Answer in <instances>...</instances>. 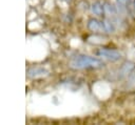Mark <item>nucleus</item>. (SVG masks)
<instances>
[{
    "mask_svg": "<svg viewBox=\"0 0 135 125\" xmlns=\"http://www.w3.org/2000/svg\"><path fill=\"white\" fill-rule=\"evenodd\" d=\"M133 6H134V11H135V0H134V2H133Z\"/></svg>",
    "mask_w": 135,
    "mask_h": 125,
    "instance_id": "nucleus-11",
    "label": "nucleus"
},
{
    "mask_svg": "<svg viewBox=\"0 0 135 125\" xmlns=\"http://www.w3.org/2000/svg\"><path fill=\"white\" fill-rule=\"evenodd\" d=\"M104 65L102 60L90 56H76L71 62L70 66L75 69H83V68H100Z\"/></svg>",
    "mask_w": 135,
    "mask_h": 125,
    "instance_id": "nucleus-1",
    "label": "nucleus"
},
{
    "mask_svg": "<svg viewBox=\"0 0 135 125\" xmlns=\"http://www.w3.org/2000/svg\"><path fill=\"white\" fill-rule=\"evenodd\" d=\"M123 88L126 90H134L135 89V70H133L123 84Z\"/></svg>",
    "mask_w": 135,
    "mask_h": 125,
    "instance_id": "nucleus-5",
    "label": "nucleus"
},
{
    "mask_svg": "<svg viewBox=\"0 0 135 125\" xmlns=\"http://www.w3.org/2000/svg\"><path fill=\"white\" fill-rule=\"evenodd\" d=\"M46 74H47V70L44 69V68H41V67L32 68V69H30L28 72H27L28 77H31V78L38 77V76H43V75H46Z\"/></svg>",
    "mask_w": 135,
    "mask_h": 125,
    "instance_id": "nucleus-7",
    "label": "nucleus"
},
{
    "mask_svg": "<svg viewBox=\"0 0 135 125\" xmlns=\"http://www.w3.org/2000/svg\"><path fill=\"white\" fill-rule=\"evenodd\" d=\"M91 9H92V13L94 15H97V16H102L104 14L103 4H101L99 2H94L91 6Z\"/></svg>",
    "mask_w": 135,
    "mask_h": 125,
    "instance_id": "nucleus-8",
    "label": "nucleus"
},
{
    "mask_svg": "<svg viewBox=\"0 0 135 125\" xmlns=\"http://www.w3.org/2000/svg\"><path fill=\"white\" fill-rule=\"evenodd\" d=\"M88 28L94 33H101V32H104V27H103V24H102V21H99L97 19H90L88 21ZM105 33V32H104Z\"/></svg>",
    "mask_w": 135,
    "mask_h": 125,
    "instance_id": "nucleus-4",
    "label": "nucleus"
},
{
    "mask_svg": "<svg viewBox=\"0 0 135 125\" xmlns=\"http://www.w3.org/2000/svg\"><path fill=\"white\" fill-rule=\"evenodd\" d=\"M97 55L109 61H118L122 58V54L114 48H99L97 50Z\"/></svg>",
    "mask_w": 135,
    "mask_h": 125,
    "instance_id": "nucleus-2",
    "label": "nucleus"
},
{
    "mask_svg": "<svg viewBox=\"0 0 135 125\" xmlns=\"http://www.w3.org/2000/svg\"><path fill=\"white\" fill-rule=\"evenodd\" d=\"M102 24H103L105 33H114L115 32V25L110 19H104L102 21Z\"/></svg>",
    "mask_w": 135,
    "mask_h": 125,
    "instance_id": "nucleus-9",
    "label": "nucleus"
},
{
    "mask_svg": "<svg viewBox=\"0 0 135 125\" xmlns=\"http://www.w3.org/2000/svg\"><path fill=\"white\" fill-rule=\"evenodd\" d=\"M130 0H116L117 3V9L118 12H126L128 8V4H129Z\"/></svg>",
    "mask_w": 135,
    "mask_h": 125,
    "instance_id": "nucleus-10",
    "label": "nucleus"
},
{
    "mask_svg": "<svg viewBox=\"0 0 135 125\" xmlns=\"http://www.w3.org/2000/svg\"><path fill=\"white\" fill-rule=\"evenodd\" d=\"M103 9H104V15H108L110 17L112 16H115L118 12L117 7L114 6L113 4H111L110 2H104L103 3Z\"/></svg>",
    "mask_w": 135,
    "mask_h": 125,
    "instance_id": "nucleus-6",
    "label": "nucleus"
},
{
    "mask_svg": "<svg viewBox=\"0 0 135 125\" xmlns=\"http://www.w3.org/2000/svg\"><path fill=\"white\" fill-rule=\"evenodd\" d=\"M133 70H135V63L133 61H124L118 68L116 72V79L117 80H123L126 79Z\"/></svg>",
    "mask_w": 135,
    "mask_h": 125,
    "instance_id": "nucleus-3",
    "label": "nucleus"
}]
</instances>
